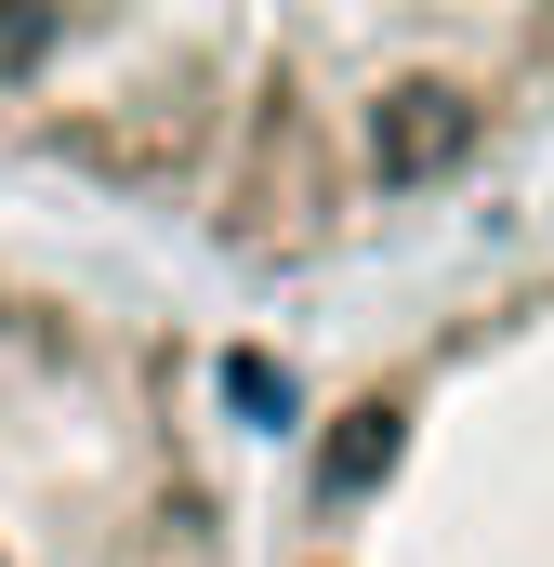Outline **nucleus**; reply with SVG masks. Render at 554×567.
I'll list each match as a JSON object with an SVG mask.
<instances>
[{"label": "nucleus", "instance_id": "3", "mask_svg": "<svg viewBox=\"0 0 554 567\" xmlns=\"http://www.w3.org/2000/svg\"><path fill=\"white\" fill-rule=\"evenodd\" d=\"M0 567H252L185 343L0 251Z\"/></svg>", "mask_w": 554, "mask_h": 567}, {"label": "nucleus", "instance_id": "1", "mask_svg": "<svg viewBox=\"0 0 554 567\" xmlns=\"http://www.w3.org/2000/svg\"><path fill=\"white\" fill-rule=\"evenodd\" d=\"M554 145V0H0V185L343 278Z\"/></svg>", "mask_w": 554, "mask_h": 567}, {"label": "nucleus", "instance_id": "2", "mask_svg": "<svg viewBox=\"0 0 554 567\" xmlns=\"http://www.w3.org/2000/svg\"><path fill=\"white\" fill-rule=\"evenodd\" d=\"M265 567H554V225L330 370Z\"/></svg>", "mask_w": 554, "mask_h": 567}]
</instances>
